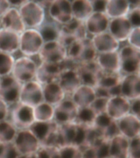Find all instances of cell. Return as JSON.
Segmentation results:
<instances>
[{
	"label": "cell",
	"instance_id": "4316f807",
	"mask_svg": "<svg viewBox=\"0 0 140 158\" xmlns=\"http://www.w3.org/2000/svg\"><path fill=\"white\" fill-rule=\"evenodd\" d=\"M129 141L118 133L109 141L108 154L112 158H129Z\"/></svg>",
	"mask_w": 140,
	"mask_h": 158
},
{
	"label": "cell",
	"instance_id": "7402d4cb",
	"mask_svg": "<svg viewBox=\"0 0 140 158\" xmlns=\"http://www.w3.org/2000/svg\"><path fill=\"white\" fill-rule=\"evenodd\" d=\"M110 19L105 13L93 12L84 22L88 33L93 36L108 31Z\"/></svg>",
	"mask_w": 140,
	"mask_h": 158
},
{
	"label": "cell",
	"instance_id": "2e32d148",
	"mask_svg": "<svg viewBox=\"0 0 140 158\" xmlns=\"http://www.w3.org/2000/svg\"><path fill=\"white\" fill-rule=\"evenodd\" d=\"M130 101L121 95L108 99L106 113L112 120L117 121L130 113Z\"/></svg>",
	"mask_w": 140,
	"mask_h": 158
},
{
	"label": "cell",
	"instance_id": "5b68a950",
	"mask_svg": "<svg viewBox=\"0 0 140 158\" xmlns=\"http://www.w3.org/2000/svg\"><path fill=\"white\" fill-rule=\"evenodd\" d=\"M59 125L56 121L35 122L29 128L37 137L41 146H57Z\"/></svg>",
	"mask_w": 140,
	"mask_h": 158
},
{
	"label": "cell",
	"instance_id": "bcb514c9",
	"mask_svg": "<svg viewBox=\"0 0 140 158\" xmlns=\"http://www.w3.org/2000/svg\"><path fill=\"white\" fill-rule=\"evenodd\" d=\"M129 158H140V135L130 139Z\"/></svg>",
	"mask_w": 140,
	"mask_h": 158
},
{
	"label": "cell",
	"instance_id": "d4e9b609",
	"mask_svg": "<svg viewBox=\"0 0 140 158\" xmlns=\"http://www.w3.org/2000/svg\"><path fill=\"white\" fill-rule=\"evenodd\" d=\"M122 96L129 101L140 97V77L138 74H128L123 77L121 83Z\"/></svg>",
	"mask_w": 140,
	"mask_h": 158
},
{
	"label": "cell",
	"instance_id": "d6a6232c",
	"mask_svg": "<svg viewBox=\"0 0 140 158\" xmlns=\"http://www.w3.org/2000/svg\"><path fill=\"white\" fill-rule=\"evenodd\" d=\"M43 100L53 106H57L66 97V94L58 82L43 86Z\"/></svg>",
	"mask_w": 140,
	"mask_h": 158
},
{
	"label": "cell",
	"instance_id": "c3c4849f",
	"mask_svg": "<svg viewBox=\"0 0 140 158\" xmlns=\"http://www.w3.org/2000/svg\"><path fill=\"white\" fill-rule=\"evenodd\" d=\"M127 17L133 27H140V7L130 9Z\"/></svg>",
	"mask_w": 140,
	"mask_h": 158
},
{
	"label": "cell",
	"instance_id": "7dc6e473",
	"mask_svg": "<svg viewBox=\"0 0 140 158\" xmlns=\"http://www.w3.org/2000/svg\"><path fill=\"white\" fill-rule=\"evenodd\" d=\"M127 41L129 45L140 51V27H133Z\"/></svg>",
	"mask_w": 140,
	"mask_h": 158
},
{
	"label": "cell",
	"instance_id": "e0dca14e",
	"mask_svg": "<svg viewBox=\"0 0 140 158\" xmlns=\"http://www.w3.org/2000/svg\"><path fill=\"white\" fill-rule=\"evenodd\" d=\"M62 72L60 64L41 62L37 67L34 80L42 86L54 82H58Z\"/></svg>",
	"mask_w": 140,
	"mask_h": 158
},
{
	"label": "cell",
	"instance_id": "ab89813d",
	"mask_svg": "<svg viewBox=\"0 0 140 158\" xmlns=\"http://www.w3.org/2000/svg\"><path fill=\"white\" fill-rule=\"evenodd\" d=\"M98 115L90 106L78 108V115L75 122L86 126H93Z\"/></svg>",
	"mask_w": 140,
	"mask_h": 158
},
{
	"label": "cell",
	"instance_id": "5bb4252c",
	"mask_svg": "<svg viewBox=\"0 0 140 158\" xmlns=\"http://www.w3.org/2000/svg\"><path fill=\"white\" fill-rule=\"evenodd\" d=\"M49 17L62 25L68 24L74 19L71 2L68 0H55L48 8Z\"/></svg>",
	"mask_w": 140,
	"mask_h": 158
},
{
	"label": "cell",
	"instance_id": "f907efd6",
	"mask_svg": "<svg viewBox=\"0 0 140 158\" xmlns=\"http://www.w3.org/2000/svg\"><path fill=\"white\" fill-rule=\"evenodd\" d=\"M91 1L93 7L94 12L105 13V8L107 1L97 0Z\"/></svg>",
	"mask_w": 140,
	"mask_h": 158
},
{
	"label": "cell",
	"instance_id": "f35d334b",
	"mask_svg": "<svg viewBox=\"0 0 140 158\" xmlns=\"http://www.w3.org/2000/svg\"><path fill=\"white\" fill-rule=\"evenodd\" d=\"M123 77L124 76L122 75L121 73H107L103 72L102 75L100 79L97 86L107 89L108 91L110 89L121 84Z\"/></svg>",
	"mask_w": 140,
	"mask_h": 158
},
{
	"label": "cell",
	"instance_id": "681fc988",
	"mask_svg": "<svg viewBox=\"0 0 140 158\" xmlns=\"http://www.w3.org/2000/svg\"><path fill=\"white\" fill-rule=\"evenodd\" d=\"M9 105L0 98V122L7 120L9 115Z\"/></svg>",
	"mask_w": 140,
	"mask_h": 158
},
{
	"label": "cell",
	"instance_id": "d6986e66",
	"mask_svg": "<svg viewBox=\"0 0 140 158\" xmlns=\"http://www.w3.org/2000/svg\"><path fill=\"white\" fill-rule=\"evenodd\" d=\"M119 133L129 140L140 135V118L130 113L117 121Z\"/></svg>",
	"mask_w": 140,
	"mask_h": 158
},
{
	"label": "cell",
	"instance_id": "30bf717a",
	"mask_svg": "<svg viewBox=\"0 0 140 158\" xmlns=\"http://www.w3.org/2000/svg\"><path fill=\"white\" fill-rule=\"evenodd\" d=\"M121 72L126 75L137 74L140 67V51L130 45H126L118 51Z\"/></svg>",
	"mask_w": 140,
	"mask_h": 158
},
{
	"label": "cell",
	"instance_id": "8992f818",
	"mask_svg": "<svg viewBox=\"0 0 140 158\" xmlns=\"http://www.w3.org/2000/svg\"><path fill=\"white\" fill-rule=\"evenodd\" d=\"M87 34L84 22L74 19L68 24L62 25L58 41L67 48L77 41L86 39Z\"/></svg>",
	"mask_w": 140,
	"mask_h": 158
},
{
	"label": "cell",
	"instance_id": "816d5d0a",
	"mask_svg": "<svg viewBox=\"0 0 140 158\" xmlns=\"http://www.w3.org/2000/svg\"><path fill=\"white\" fill-rule=\"evenodd\" d=\"M130 113L140 118V97L131 101Z\"/></svg>",
	"mask_w": 140,
	"mask_h": 158
},
{
	"label": "cell",
	"instance_id": "e575fe53",
	"mask_svg": "<svg viewBox=\"0 0 140 158\" xmlns=\"http://www.w3.org/2000/svg\"><path fill=\"white\" fill-rule=\"evenodd\" d=\"M72 11L74 19L84 22L93 13L91 1L76 0L71 2Z\"/></svg>",
	"mask_w": 140,
	"mask_h": 158
},
{
	"label": "cell",
	"instance_id": "277c9868",
	"mask_svg": "<svg viewBox=\"0 0 140 158\" xmlns=\"http://www.w3.org/2000/svg\"><path fill=\"white\" fill-rule=\"evenodd\" d=\"M9 111L10 121L18 131L29 129L35 123L34 107L20 102L15 103Z\"/></svg>",
	"mask_w": 140,
	"mask_h": 158
},
{
	"label": "cell",
	"instance_id": "3957f363",
	"mask_svg": "<svg viewBox=\"0 0 140 158\" xmlns=\"http://www.w3.org/2000/svg\"><path fill=\"white\" fill-rule=\"evenodd\" d=\"M44 44L42 36L36 29L26 28L20 34L19 51L24 56L38 55Z\"/></svg>",
	"mask_w": 140,
	"mask_h": 158
},
{
	"label": "cell",
	"instance_id": "52a82bcc",
	"mask_svg": "<svg viewBox=\"0 0 140 158\" xmlns=\"http://www.w3.org/2000/svg\"><path fill=\"white\" fill-rule=\"evenodd\" d=\"M37 64L30 57L23 56L15 60L12 75L22 84L35 79Z\"/></svg>",
	"mask_w": 140,
	"mask_h": 158
},
{
	"label": "cell",
	"instance_id": "6f0895ef",
	"mask_svg": "<svg viewBox=\"0 0 140 158\" xmlns=\"http://www.w3.org/2000/svg\"><path fill=\"white\" fill-rule=\"evenodd\" d=\"M130 5V9L134 8L140 7V1H129Z\"/></svg>",
	"mask_w": 140,
	"mask_h": 158
},
{
	"label": "cell",
	"instance_id": "ba28073f",
	"mask_svg": "<svg viewBox=\"0 0 140 158\" xmlns=\"http://www.w3.org/2000/svg\"><path fill=\"white\" fill-rule=\"evenodd\" d=\"M22 84L12 75L1 78L0 98L8 104L13 105L19 102Z\"/></svg>",
	"mask_w": 140,
	"mask_h": 158
},
{
	"label": "cell",
	"instance_id": "6125c7cd",
	"mask_svg": "<svg viewBox=\"0 0 140 158\" xmlns=\"http://www.w3.org/2000/svg\"><path fill=\"white\" fill-rule=\"evenodd\" d=\"M0 81H1V77H0Z\"/></svg>",
	"mask_w": 140,
	"mask_h": 158
},
{
	"label": "cell",
	"instance_id": "603a6c76",
	"mask_svg": "<svg viewBox=\"0 0 140 158\" xmlns=\"http://www.w3.org/2000/svg\"><path fill=\"white\" fill-rule=\"evenodd\" d=\"M91 41L98 53L118 51L120 42L108 31L93 36Z\"/></svg>",
	"mask_w": 140,
	"mask_h": 158
},
{
	"label": "cell",
	"instance_id": "4fadbf2b",
	"mask_svg": "<svg viewBox=\"0 0 140 158\" xmlns=\"http://www.w3.org/2000/svg\"><path fill=\"white\" fill-rule=\"evenodd\" d=\"M43 101V86L41 84L35 80L22 84L20 102L34 107Z\"/></svg>",
	"mask_w": 140,
	"mask_h": 158
},
{
	"label": "cell",
	"instance_id": "74e56055",
	"mask_svg": "<svg viewBox=\"0 0 140 158\" xmlns=\"http://www.w3.org/2000/svg\"><path fill=\"white\" fill-rule=\"evenodd\" d=\"M18 130L8 120L0 122V144L13 143Z\"/></svg>",
	"mask_w": 140,
	"mask_h": 158
},
{
	"label": "cell",
	"instance_id": "f5cc1de1",
	"mask_svg": "<svg viewBox=\"0 0 140 158\" xmlns=\"http://www.w3.org/2000/svg\"><path fill=\"white\" fill-rule=\"evenodd\" d=\"M11 6L10 1L7 0H0V18L7 12Z\"/></svg>",
	"mask_w": 140,
	"mask_h": 158
},
{
	"label": "cell",
	"instance_id": "f1b7e54d",
	"mask_svg": "<svg viewBox=\"0 0 140 158\" xmlns=\"http://www.w3.org/2000/svg\"><path fill=\"white\" fill-rule=\"evenodd\" d=\"M20 35L0 28V52L13 54L19 50Z\"/></svg>",
	"mask_w": 140,
	"mask_h": 158
},
{
	"label": "cell",
	"instance_id": "7a4b0ae2",
	"mask_svg": "<svg viewBox=\"0 0 140 158\" xmlns=\"http://www.w3.org/2000/svg\"><path fill=\"white\" fill-rule=\"evenodd\" d=\"M19 10L26 28L37 29L46 18V10L37 1H26Z\"/></svg>",
	"mask_w": 140,
	"mask_h": 158
},
{
	"label": "cell",
	"instance_id": "44dd1931",
	"mask_svg": "<svg viewBox=\"0 0 140 158\" xmlns=\"http://www.w3.org/2000/svg\"><path fill=\"white\" fill-rule=\"evenodd\" d=\"M93 126L100 137L108 141L119 133L117 121L110 118L106 113L98 114Z\"/></svg>",
	"mask_w": 140,
	"mask_h": 158
},
{
	"label": "cell",
	"instance_id": "9a60e30c",
	"mask_svg": "<svg viewBox=\"0 0 140 158\" xmlns=\"http://www.w3.org/2000/svg\"><path fill=\"white\" fill-rule=\"evenodd\" d=\"M77 72L82 84L95 88L97 86L103 71L98 66L96 60L80 64Z\"/></svg>",
	"mask_w": 140,
	"mask_h": 158
},
{
	"label": "cell",
	"instance_id": "db71d44e",
	"mask_svg": "<svg viewBox=\"0 0 140 158\" xmlns=\"http://www.w3.org/2000/svg\"><path fill=\"white\" fill-rule=\"evenodd\" d=\"M27 0H20V1H9L11 7L17 8L19 9L26 2Z\"/></svg>",
	"mask_w": 140,
	"mask_h": 158
},
{
	"label": "cell",
	"instance_id": "f6af8a7d",
	"mask_svg": "<svg viewBox=\"0 0 140 158\" xmlns=\"http://www.w3.org/2000/svg\"><path fill=\"white\" fill-rule=\"evenodd\" d=\"M108 99L109 98L106 97H96V99L94 100V101L90 106L96 112L98 115L105 113Z\"/></svg>",
	"mask_w": 140,
	"mask_h": 158
},
{
	"label": "cell",
	"instance_id": "d590c367",
	"mask_svg": "<svg viewBox=\"0 0 140 158\" xmlns=\"http://www.w3.org/2000/svg\"><path fill=\"white\" fill-rule=\"evenodd\" d=\"M109 141L100 138L90 146L83 149V158H105L108 154Z\"/></svg>",
	"mask_w": 140,
	"mask_h": 158
},
{
	"label": "cell",
	"instance_id": "7c38bea8",
	"mask_svg": "<svg viewBox=\"0 0 140 158\" xmlns=\"http://www.w3.org/2000/svg\"><path fill=\"white\" fill-rule=\"evenodd\" d=\"M54 120L59 125L74 123L76 120L78 108L70 97H66L54 106Z\"/></svg>",
	"mask_w": 140,
	"mask_h": 158
},
{
	"label": "cell",
	"instance_id": "ac0fdd59",
	"mask_svg": "<svg viewBox=\"0 0 140 158\" xmlns=\"http://www.w3.org/2000/svg\"><path fill=\"white\" fill-rule=\"evenodd\" d=\"M133 27L127 17L110 19L108 31L119 42L128 40Z\"/></svg>",
	"mask_w": 140,
	"mask_h": 158
},
{
	"label": "cell",
	"instance_id": "ffe728a7",
	"mask_svg": "<svg viewBox=\"0 0 140 158\" xmlns=\"http://www.w3.org/2000/svg\"><path fill=\"white\" fill-rule=\"evenodd\" d=\"M1 27L21 34L26 29L19 10L11 7L0 18Z\"/></svg>",
	"mask_w": 140,
	"mask_h": 158
},
{
	"label": "cell",
	"instance_id": "8fae6325",
	"mask_svg": "<svg viewBox=\"0 0 140 158\" xmlns=\"http://www.w3.org/2000/svg\"><path fill=\"white\" fill-rule=\"evenodd\" d=\"M13 144L20 155L37 153L41 145L30 129L18 131Z\"/></svg>",
	"mask_w": 140,
	"mask_h": 158
},
{
	"label": "cell",
	"instance_id": "60d3db41",
	"mask_svg": "<svg viewBox=\"0 0 140 158\" xmlns=\"http://www.w3.org/2000/svg\"><path fill=\"white\" fill-rule=\"evenodd\" d=\"M15 59L12 54L0 52V77L12 74Z\"/></svg>",
	"mask_w": 140,
	"mask_h": 158
},
{
	"label": "cell",
	"instance_id": "680465c9",
	"mask_svg": "<svg viewBox=\"0 0 140 158\" xmlns=\"http://www.w3.org/2000/svg\"><path fill=\"white\" fill-rule=\"evenodd\" d=\"M137 74H138V76L140 77V68H139V69H138V73H137Z\"/></svg>",
	"mask_w": 140,
	"mask_h": 158
},
{
	"label": "cell",
	"instance_id": "836d02e7",
	"mask_svg": "<svg viewBox=\"0 0 140 158\" xmlns=\"http://www.w3.org/2000/svg\"><path fill=\"white\" fill-rule=\"evenodd\" d=\"M130 10L129 1L125 0H108L105 13L110 19L127 17Z\"/></svg>",
	"mask_w": 140,
	"mask_h": 158
},
{
	"label": "cell",
	"instance_id": "484cf974",
	"mask_svg": "<svg viewBox=\"0 0 140 158\" xmlns=\"http://www.w3.org/2000/svg\"><path fill=\"white\" fill-rule=\"evenodd\" d=\"M77 125L76 137L74 144L78 146L82 150L93 144L99 139L102 138L94 126H86L78 123Z\"/></svg>",
	"mask_w": 140,
	"mask_h": 158
},
{
	"label": "cell",
	"instance_id": "83f0119b",
	"mask_svg": "<svg viewBox=\"0 0 140 158\" xmlns=\"http://www.w3.org/2000/svg\"><path fill=\"white\" fill-rule=\"evenodd\" d=\"M78 108L88 107L96 99V93L93 87L82 84L70 96Z\"/></svg>",
	"mask_w": 140,
	"mask_h": 158
},
{
	"label": "cell",
	"instance_id": "9c48e42d",
	"mask_svg": "<svg viewBox=\"0 0 140 158\" xmlns=\"http://www.w3.org/2000/svg\"><path fill=\"white\" fill-rule=\"evenodd\" d=\"M38 56L41 62L59 64L67 57V50L58 41L45 42Z\"/></svg>",
	"mask_w": 140,
	"mask_h": 158
},
{
	"label": "cell",
	"instance_id": "cb8c5ba5",
	"mask_svg": "<svg viewBox=\"0 0 140 158\" xmlns=\"http://www.w3.org/2000/svg\"><path fill=\"white\" fill-rule=\"evenodd\" d=\"M95 60L104 73H121V62L118 51L98 53Z\"/></svg>",
	"mask_w": 140,
	"mask_h": 158
},
{
	"label": "cell",
	"instance_id": "7bdbcfd3",
	"mask_svg": "<svg viewBox=\"0 0 140 158\" xmlns=\"http://www.w3.org/2000/svg\"><path fill=\"white\" fill-rule=\"evenodd\" d=\"M36 154L37 158H61L59 148L56 146H41Z\"/></svg>",
	"mask_w": 140,
	"mask_h": 158
},
{
	"label": "cell",
	"instance_id": "94428289",
	"mask_svg": "<svg viewBox=\"0 0 140 158\" xmlns=\"http://www.w3.org/2000/svg\"><path fill=\"white\" fill-rule=\"evenodd\" d=\"M1 27V22H0V28Z\"/></svg>",
	"mask_w": 140,
	"mask_h": 158
},
{
	"label": "cell",
	"instance_id": "b9f144b4",
	"mask_svg": "<svg viewBox=\"0 0 140 158\" xmlns=\"http://www.w3.org/2000/svg\"><path fill=\"white\" fill-rule=\"evenodd\" d=\"M61 158H83V150L76 144H70L59 148Z\"/></svg>",
	"mask_w": 140,
	"mask_h": 158
},
{
	"label": "cell",
	"instance_id": "8d00e7d4",
	"mask_svg": "<svg viewBox=\"0 0 140 158\" xmlns=\"http://www.w3.org/2000/svg\"><path fill=\"white\" fill-rule=\"evenodd\" d=\"M54 106L46 102L34 107V115L35 122H48L54 120Z\"/></svg>",
	"mask_w": 140,
	"mask_h": 158
},
{
	"label": "cell",
	"instance_id": "4dcf8cb0",
	"mask_svg": "<svg viewBox=\"0 0 140 158\" xmlns=\"http://www.w3.org/2000/svg\"><path fill=\"white\" fill-rule=\"evenodd\" d=\"M78 125L76 122L59 125L57 138V146L74 144L76 137Z\"/></svg>",
	"mask_w": 140,
	"mask_h": 158
},
{
	"label": "cell",
	"instance_id": "9f6ffc18",
	"mask_svg": "<svg viewBox=\"0 0 140 158\" xmlns=\"http://www.w3.org/2000/svg\"><path fill=\"white\" fill-rule=\"evenodd\" d=\"M18 158H37L36 153L30 154H22L20 155Z\"/></svg>",
	"mask_w": 140,
	"mask_h": 158
},
{
	"label": "cell",
	"instance_id": "6da1fadb",
	"mask_svg": "<svg viewBox=\"0 0 140 158\" xmlns=\"http://www.w3.org/2000/svg\"><path fill=\"white\" fill-rule=\"evenodd\" d=\"M67 50V57L79 65L95 60L98 55L91 39L88 37L74 42Z\"/></svg>",
	"mask_w": 140,
	"mask_h": 158
},
{
	"label": "cell",
	"instance_id": "1f68e13d",
	"mask_svg": "<svg viewBox=\"0 0 140 158\" xmlns=\"http://www.w3.org/2000/svg\"><path fill=\"white\" fill-rule=\"evenodd\" d=\"M62 25L50 18L46 17L44 22L37 29L45 42L58 41Z\"/></svg>",
	"mask_w": 140,
	"mask_h": 158
},
{
	"label": "cell",
	"instance_id": "11a10c76",
	"mask_svg": "<svg viewBox=\"0 0 140 158\" xmlns=\"http://www.w3.org/2000/svg\"><path fill=\"white\" fill-rule=\"evenodd\" d=\"M53 1H39L38 2L39 5L44 8V10H48L50 5L52 4Z\"/></svg>",
	"mask_w": 140,
	"mask_h": 158
},
{
	"label": "cell",
	"instance_id": "91938a15",
	"mask_svg": "<svg viewBox=\"0 0 140 158\" xmlns=\"http://www.w3.org/2000/svg\"><path fill=\"white\" fill-rule=\"evenodd\" d=\"M111 158V157H110V156H107V157H106V158Z\"/></svg>",
	"mask_w": 140,
	"mask_h": 158
},
{
	"label": "cell",
	"instance_id": "ee69618b",
	"mask_svg": "<svg viewBox=\"0 0 140 158\" xmlns=\"http://www.w3.org/2000/svg\"><path fill=\"white\" fill-rule=\"evenodd\" d=\"M20 155L13 143L0 144V158H18Z\"/></svg>",
	"mask_w": 140,
	"mask_h": 158
},
{
	"label": "cell",
	"instance_id": "f546056e",
	"mask_svg": "<svg viewBox=\"0 0 140 158\" xmlns=\"http://www.w3.org/2000/svg\"><path fill=\"white\" fill-rule=\"evenodd\" d=\"M58 83L69 97L82 85L77 69H69L62 71L60 76Z\"/></svg>",
	"mask_w": 140,
	"mask_h": 158
}]
</instances>
